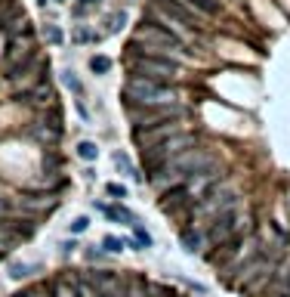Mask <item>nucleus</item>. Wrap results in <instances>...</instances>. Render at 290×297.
Segmentation results:
<instances>
[{
  "mask_svg": "<svg viewBox=\"0 0 290 297\" xmlns=\"http://www.w3.org/2000/svg\"><path fill=\"white\" fill-rule=\"evenodd\" d=\"M179 71H182L179 62H173L170 56H160V53H133V59H130V74L157 81V84L179 78Z\"/></svg>",
  "mask_w": 290,
  "mask_h": 297,
  "instance_id": "f257e3e1",
  "label": "nucleus"
},
{
  "mask_svg": "<svg viewBox=\"0 0 290 297\" xmlns=\"http://www.w3.org/2000/svg\"><path fill=\"white\" fill-rule=\"evenodd\" d=\"M123 99L130 105H173L176 96L167 84H157V81H148V78H133L123 84Z\"/></svg>",
  "mask_w": 290,
  "mask_h": 297,
  "instance_id": "f03ea898",
  "label": "nucleus"
},
{
  "mask_svg": "<svg viewBox=\"0 0 290 297\" xmlns=\"http://www.w3.org/2000/svg\"><path fill=\"white\" fill-rule=\"evenodd\" d=\"M244 220H247V217H241L238 207H235V211H222V214H216V217L210 220V226H207V235H204V239L219 248V245H225L229 239H235V235L241 232Z\"/></svg>",
  "mask_w": 290,
  "mask_h": 297,
  "instance_id": "7ed1b4c3",
  "label": "nucleus"
},
{
  "mask_svg": "<svg viewBox=\"0 0 290 297\" xmlns=\"http://www.w3.org/2000/svg\"><path fill=\"white\" fill-rule=\"evenodd\" d=\"M182 108L179 105H130V118L136 127H154V124H167L170 118H179Z\"/></svg>",
  "mask_w": 290,
  "mask_h": 297,
  "instance_id": "20e7f679",
  "label": "nucleus"
},
{
  "mask_svg": "<svg viewBox=\"0 0 290 297\" xmlns=\"http://www.w3.org/2000/svg\"><path fill=\"white\" fill-rule=\"evenodd\" d=\"M133 41H145V44H154L157 50L160 47H170V50H182V41L170 31V28H160V25H139Z\"/></svg>",
  "mask_w": 290,
  "mask_h": 297,
  "instance_id": "39448f33",
  "label": "nucleus"
},
{
  "mask_svg": "<svg viewBox=\"0 0 290 297\" xmlns=\"http://www.w3.org/2000/svg\"><path fill=\"white\" fill-rule=\"evenodd\" d=\"M176 133H182V130L167 121V124H154V127H136V130H133V139L148 152V148H157L160 142H167V139L176 136Z\"/></svg>",
  "mask_w": 290,
  "mask_h": 297,
  "instance_id": "423d86ee",
  "label": "nucleus"
},
{
  "mask_svg": "<svg viewBox=\"0 0 290 297\" xmlns=\"http://www.w3.org/2000/svg\"><path fill=\"white\" fill-rule=\"evenodd\" d=\"M90 282L96 285L99 297H123L127 294V282H123L117 273H108V270H96V273H87Z\"/></svg>",
  "mask_w": 290,
  "mask_h": 297,
  "instance_id": "0eeeda50",
  "label": "nucleus"
},
{
  "mask_svg": "<svg viewBox=\"0 0 290 297\" xmlns=\"http://www.w3.org/2000/svg\"><path fill=\"white\" fill-rule=\"evenodd\" d=\"M157 7L167 13L170 19H176V22H182L185 28H201V22H198V16H195V10H188L182 0H157Z\"/></svg>",
  "mask_w": 290,
  "mask_h": 297,
  "instance_id": "6e6552de",
  "label": "nucleus"
},
{
  "mask_svg": "<svg viewBox=\"0 0 290 297\" xmlns=\"http://www.w3.org/2000/svg\"><path fill=\"white\" fill-rule=\"evenodd\" d=\"M56 204H59V198H53L50 192L47 195H22V198H16L19 214H50Z\"/></svg>",
  "mask_w": 290,
  "mask_h": 297,
  "instance_id": "1a4fd4ad",
  "label": "nucleus"
},
{
  "mask_svg": "<svg viewBox=\"0 0 290 297\" xmlns=\"http://www.w3.org/2000/svg\"><path fill=\"white\" fill-rule=\"evenodd\" d=\"M188 198H195V195H191V189H188V183H179V186H170V189L164 192L160 207H164V211H176V207L188 204Z\"/></svg>",
  "mask_w": 290,
  "mask_h": 297,
  "instance_id": "9d476101",
  "label": "nucleus"
},
{
  "mask_svg": "<svg viewBox=\"0 0 290 297\" xmlns=\"http://www.w3.org/2000/svg\"><path fill=\"white\" fill-rule=\"evenodd\" d=\"M269 291H272V297H290V260L284 266H275Z\"/></svg>",
  "mask_w": 290,
  "mask_h": 297,
  "instance_id": "9b49d317",
  "label": "nucleus"
},
{
  "mask_svg": "<svg viewBox=\"0 0 290 297\" xmlns=\"http://www.w3.org/2000/svg\"><path fill=\"white\" fill-rule=\"evenodd\" d=\"M96 211L105 214L111 223H127V226H133V223H136V217H133L127 207H123V204H105V201H96Z\"/></svg>",
  "mask_w": 290,
  "mask_h": 297,
  "instance_id": "f8f14e48",
  "label": "nucleus"
},
{
  "mask_svg": "<svg viewBox=\"0 0 290 297\" xmlns=\"http://www.w3.org/2000/svg\"><path fill=\"white\" fill-rule=\"evenodd\" d=\"M50 297H80L77 285H74V276H56L50 282Z\"/></svg>",
  "mask_w": 290,
  "mask_h": 297,
  "instance_id": "ddd939ff",
  "label": "nucleus"
},
{
  "mask_svg": "<svg viewBox=\"0 0 290 297\" xmlns=\"http://www.w3.org/2000/svg\"><path fill=\"white\" fill-rule=\"evenodd\" d=\"M179 245H182L185 254H201V248H204V235H201L195 226H185V229L179 232Z\"/></svg>",
  "mask_w": 290,
  "mask_h": 297,
  "instance_id": "4468645a",
  "label": "nucleus"
},
{
  "mask_svg": "<svg viewBox=\"0 0 290 297\" xmlns=\"http://www.w3.org/2000/svg\"><path fill=\"white\" fill-rule=\"evenodd\" d=\"M16 245H19V235L13 232V226H10L7 220H0V254L7 257V254L16 248Z\"/></svg>",
  "mask_w": 290,
  "mask_h": 297,
  "instance_id": "2eb2a0df",
  "label": "nucleus"
},
{
  "mask_svg": "<svg viewBox=\"0 0 290 297\" xmlns=\"http://www.w3.org/2000/svg\"><path fill=\"white\" fill-rule=\"evenodd\" d=\"M74 285H77V294H80V297H99V291H96V285L90 282L87 273H77V276H74Z\"/></svg>",
  "mask_w": 290,
  "mask_h": 297,
  "instance_id": "dca6fc26",
  "label": "nucleus"
},
{
  "mask_svg": "<svg viewBox=\"0 0 290 297\" xmlns=\"http://www.w3.org/2000/svg\"><path fill=\"white\" fill-rule=\"evenodd\" d=\"M114 164H117V170H123V173H127L130 180H136V183L142 180V173H136V167L130 164V158L123 155V152H114Z\"/></svg>",
  "mask_w": 290,
  "mask_h": 297,
  "instance_id": "f3484780",
  "label": "nucleus"
},
{
  "mask_svg": "<svg viewBox=\"0 0 290 297\" xmlns=\"http://www.w3.org/2000/svg\"><path fill=\"white\" fill-rule=\"evenodd\" d=\"M37 270H40L37 263H10V279H16V282H19V279H28V276H34Z\"/></svg>",
  "mask_w": 290,
  "mask_h": 297,
  "instance_id": "a211bd4d",
  "label": "nucleus"
},
{
  "mask_svg": "<svg viewBox=\"0 0 290 297\" xmlns=\"http://www.w3.org/2000/svg\"><path fill=\"white\" fill-rule=\"evenodd\" d=\"M185 4H188L191 10L204 13V16H216V13H219V4H216V0H185Z\"/></svg>",
  "mask_w": 290,
  "mask_h": 297,
  "instance_id": "6ab92c4d",
  "label": "nucleus"
},
{
  "mask_svg": "<svg viewBox=\"0 0 290 297\" xmlns=\"http://www.w3.org/2000/svg\"><path fill=\"white\" fill-rule=\"evenodd\" d=\"M77 155L84 158V161H96V158H99V145L84 139V142H77Z\"/></svg>",
  "mask_w": 290,
  "mask_h": 297,
  "instance_id": "aec40b11",
  "label": "nucleus"
},
{
  "mask_svg": "<svg viewBox=\"0 0 290 297\" xmlns=\"http://www.w3.org/2000/svg\"><path fill=\"white\" fill-rule=\"evenodd\" d=\"M133 235H136L133 242L139 245V251H145V248H151V245H154V239H151V235H148V232L139 226V223H133Z\"/></svg>",
  "mask_w": 290,
  "mask_h": 297,
  "instance_id": "412c9836",
  "label": "nucleus"
},
{
  "mask_svg": "<svg viewBox=\"0 0 290 297\" xmlns=\"http://www.w3.org/2000/svg\"><path fill=\"white\" fill-rule=\"evenodd\" d=\"M25 99H31V102H50V99H53V90H50L47 84H40V87H34Z\"/></svg>",
  "mask_w": 290,
  "mask_h": 297,
  "instance_id": "4be33fe9",
  "label": "nucleus"
},
{
  "mask_svg": "<svg viewBox=\"0 0 290 297\" xmlns=\"http://www.w3.org/2000/svg\"><path fill=\"white\" fill-rule=\"evenodd\" d=\"M71 41H74V44H87V41H99V34H96V31H90V28H84V25H80V28H74V34H71Z\"/></svg>",
  "mask_w": 290,
  "mask_h": 297,
  "instance_id": "5701e85b",
  "label": "nucleus"
},
{
  "mask_svg": "<svg viewBox=\"0 0 290 297\" xmlns=\"http://www.w3.org/2000/svg\"><path fill=\"white\" fill-rule=\"evenodd\" d=\"M123 297H148V285L142 282V279H133L130 285H127V294Z\"/></svg>",
  "mask_w": 290,
  "mask_h": 297,
  "instance_id": "b1692460",
  "label": "nucleus"
},
{
  "mask_svg": "<svg viewBox=\"0 0 290 297\" xmlns=\"http://www.w3.org/2000/svg\"><path fill=\"white\" fill-rule=\"evenodd\" d=\"M90 68H93L96 74H105V71H111V59H108V56H93V59H90Z\"/></svg>",
  "mask_w": 290,
  "mask_h": 297,
  "instance_id": "393cba45",
  "label": "nucleus"
},
{
  "mask_svg": "<svg viewBox=\"0 0 290 297\" xmlns=\"http://www.w3.org/2000/svg\"><path fill=\"white\" fill-rule=\"evenodd\" d=\"M102 248H105V254H120V251H123V242L114 239V235H105V239H102Z\"/></svg>",
  "mask_w": 290,
  "mask_h": 297,
  "instance_id": "a878e982",
  "label": "nucleus"
},
{
  "mask_svg": "<svg viewBox=\"0 0 290 297\" xmlns=\"http://www.w3.org/2000/svg\"><path fill=\"white\" fill-rule=\"evenodd\" d=\"M62 81H65V87H68V90H74V93H84L80 81L74 78V71H62Z\"/></svg>",
  "mask_w": 290,
  "mask_h": 297,
  "instance_id": "bb28decb",
  "label": "nucleus"
},
{
  "mask_svg": "<svg viewBox=\"0 0 290 297\" xmlns=\"http://www.w3.org/2000/svg\"><path fill=\"white\" fill-rule=\"evenodd\" d=\"M44 37H47L50 44H62V31H59L56 25H47V28H44Z\"/></svg>",
  "mask_w": 290,
  "mask_h": 297,
  "instance_id": "cd10ccee",
  "label": "nucleus"
},
{
  "mask_svg": "<svg viewBox=\"0 0 290 297\" xmlns=\"http://www.w3.org/2000/svg\"><path fill=\"white\" fill-rule=\"evenodd\" d=\"M108 195H111V198H117V201H120V198H127V186H120V183H108Z\"/></svg>",
  "mask_w": 290,
  "mask_h": 297,
  "instance_id": "c85d7f7f",
  "label": "nucleus"
},
{
  "mask_svg": "<svg viewBox=\"0 0 290 297\" xmlns=\"http://www.w3.org/2000/svg\"><path fill=\"white\" fill-rule=\"evenodd\" d=\"M123 22H127V13H117V16H111V25H108V34H117V31L123 28Z\"/></svg>",
  "mask_w": 290,
  "mask_h": 297,
  "instance_id": "c756f323",
  "label": "nucleus"
},
{
  "mask_svg": "<svg viewBox=\"0 0 290 297\" xmlns=\"http://www.w3.org/2000/svg\"><path fill=\"white\" fill-rule=\"evenodd\" d=\"M87 226H90V220H87V217H77V220L71 223V232L80 235V232H87Z\"/></svg>",
  "mask_w": 290,
  "mask_h": 297,
  "instance_id": "7c9ffc66",
  "label": "nucleus"
},
{
  "mask_svg": "<svg viewBox=\"0 0 290 297\" xmlns=\"http://www.w3.org/2000/svg\"><path fill=\"white\" fill-rule=\"evenodd\" d=\"M87 260H105V251H96V248H87Z\"/></svg>",
  "mask_w": 290,
  "mask_h": 297,
  "instance_id": "2f4dec72",
  "label": "nucleus"
},
{
  "mask_svg": "<svg viewBox=\"0 0 290 297\" xmlns=\"http://www.w3.org/2000/svg\"><path fill=\"white\" fill-rule=\"evenodd\" d=\"M22 297H47L40 288H28V291H22Z\"/></svg>",
  "mask_w": 290,
  "mask_h": 297,
  "instance_id": "473e14b6",
  "label": "nucleus"
},
{
  "mask_svg": "<svg viewBox=\"0 0 290 297\" xmlns=\"http://www.w3.org/2000/svg\"><path fill=\"white\" fill-rule=\"evenodd\" d=\"M74 248H77V242H74V239H71V242H62V251H65V254H68V251H74Z\"/></svg>",
  "mask_w": 290,
  "mask_h": 297,
  "instance_id": "72a5a7b5",
  "label": "nucleus"
},
{
  "mask_svg": "<svg viewBox=\"0 0 290 297\" xmlns=\"http://www.w3.org/2000/svg\"><path fill=\"white\" fill-rule=\"evenodd\" d=\"M80 4H84V7H96V4H99V0H80Z\"/></svg>",
  "mask_w": 290,
  "mask_h": 297,
  "instance_id": "f704fd0d",
  "label": "nucleus"
},
{
  "mask_svg": "<svg viewBox=\"0 0 290 297\" xmlns=\"http://www.w3.org/2000/svg\"><path fill=\"white\" fill-rule=\"evenodd\" d=\"M148 297H164V291H160V288H157V291H151V294H148Z\"/></svg>",
  "mask_w": 290,
  "mask_h": 297,
  "instance_id": "c9c22d12",
  "label": "nucleus"
},
{
  "mask_svg": "<svg viewBox=\"0 0 290 297\" xmlns=\"http://www.w3.org/2000/svg\"><path fill=\"white\" fill-rule=\"evenodd\" d=\"M170 297H176V294H173V291H170Z\"/></svg>",
  "mask_w": 290,
  "mask_h": 297,
  "instance_id": "e433bc0d",
  "label": "nucleus"
},
{
  "mask_svg": "<svg viewBox=\"0 0 290 297\" xmlns=\"http://www.w3.org/2000/svg\"><path fill=\"white\" fill-rule=\"evenodd\" d=\"M13 297H22V294H13Z\"/></svg>",
  "mask_w": 290,
  "mask_h": 297,
  "instance_id": "4c0bfd02",
  "label": "nucleus"
}]
</instances>
